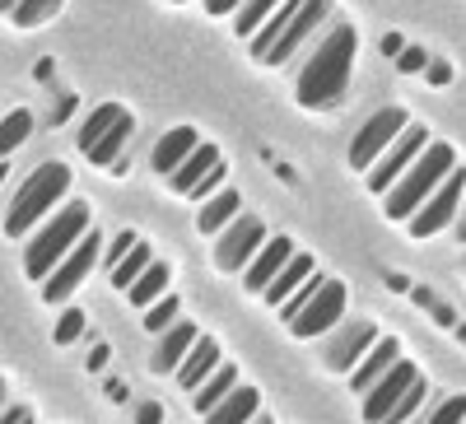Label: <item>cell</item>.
Masks as SVG:
<instances>
[{
	"mask_svg": "<svg viewBox=\"0 0 466 424\" xmlns=\"http://www.w3.org/2000/svg\"><path fill=\"white\" fill-rule=\"evenodd\" d=\"M89 228V206L85 201H70L43 234H37L33 243H28V252H24V271H28V280H47L52 276V266L80 243V234Z\"/></svg>",
	"mask_w": 466,
	"mask_h": 424,
	"instance_id": "277c9868",
	"label": "cell"
},
{
	"mask_svg": "<svg viewBox=\"0 0 466 424\" xmlns=\"http://www.w3.org/2000/svg\"><path fill=\"white\" fill-rule=\"evenodd\" d=\"M238 206H243V197H238V191H228V187L210 191V197H206V206H201V215H197L201 234H219V228H224L233 215H238Z\"/></svg>",
	"mask_w": 466,
	"mask_h": 424,
	"instance_id": "7402d4cb",
	"label": "cell"
},
{
	"mask_svg": "<svg viewBox=\"0 0 466 424\" xmlns=\"http://www.w3.org/2000/svg\"><path fill=\"white\" fill-rule=\"evenodd\" d=\"M294 247H289V238H266L261 247H257V261H248V276H243V285L252 289V294H261L270 280H276V271L285 266V257H289Z\"/></svg>",
	"mask_w": 466,
	"mask_h": 424,
	"instance_id": "e0dca14e",
	"label": "cell"
},
{
	"mask_svg": "<svg viewBox=\"0 0 466 424\" xmlns=\"http://www.w3.org/2000/svg\"><path fill=\"white\" fill-rule=\"evenodd\" d=\"M276 5H280V0H243V5L233 10V28H238L243 37H252V33L261 28V19L276 10Z\"/></svg>",
	"mask_w": 466,
	"mask_h": 424,
	"instance_id": "4316f807",
	"label": "cell"
},
{
	"mask_svg": "<svg viewBox=\"0 0 466 424\" xmlns=\"http://www.w3.org/2000/svg\"><path fill=\"white\" fill-rule=\"evenodd\" d=\"M136 238H140V234H131V228H122V234H116V238L107 243V252H103V261H107V271H112V266H116V261L127 257V247H131Z\"/></svg>",
	"mask_w": 466,
	"mask_h": 424,
	"instance_id": "e575fe53",
	"label": "cell"
},
{
	"mask_svg": "<svg viewBox=\"0 0 466 424\" xmlns=\"http://www.w3.org/2000/svg\"><path fill=\"white\" fill-rule=\"evenodd\" d=\"M355 47H360V37L350 24H336L327 37H322V47L308 56V66L299 70V80H294V98L299 107H313V112H327L345 98L350 89V70H355Z\"/></svg>",
	"mask_w": 466,
	"mask_h": 424,
	"instance_id": "6da1fadb",
	"label": "cell"
},
{
	"mask_svg": "<svg viewBox=\"0 0 466 424\" xmlns=\"http://www.w3.org/2000/svg\"><path fill=\"white\" fill-rule=\"evenodd\" d=\"M56 10H61V0H19L10 15H15L19 28H37V24H47Z\"/></svg>",
	"mask_w": 466,
	"mask_h": 424,
	"instance_id": "f546056e",
	"label": "cell"
},
{
	"mask_svg": "<svg viewBox=\"0 0 466 424\" xmlns=\"http://www.w3.org/2000/svg\"><path fill=\"white\" fill-rule=\"evenodd\" d=\"M177 5H187V0H177Z\"/></svg>",
	"mask_w": 466,
	"mask_h": 424,
	"instance_id": "f6af8a7d",
	"label": "cell"
},
{
	"mask_svg": "<svg viewBox=\"0 0 466 424\" xmlns=\"http://www.w3.org/2000/svg\"><path fill=\"white\" fill-rule=\"evenodd\" d=\"M457 336H461V340H466V327H457Z\"/></svg>",
	"mask_w": 466,
	"mask_h": 424,
	"instance_id": "7bdbcfd3",
	"label": "cell"
},
{
	"mask_svg": "<svg viewBox=\"0 0 466 424\" xmlns=\"http://www.w3.org/2000/svg\"><path fill=\"white\" fill-rule=\"evenodd\" d=\"M266 243V228L261 219L252 215H233L224 228H219V243H215V261L219 271H243V266L257 257V247Z\"/></svg>",
	"mask_w": 466,
	"mask_h": 424,
	"instance_id": "9c48e42d",
	"label": "cell"
},
{
	"mask_svg": "<svg viewBox=\"0 0 466 424\" xmlns=\"http://www.w3.org/2000/svg\"><path fill=\"white\" fill-rule=\"evenodd\" d=\"M215 364H219V345H215L210 336H197V345H191V350L182 355V364H177L173 373H177L182 388H201L206 373H210Z\"/></svg>",
	"mask_w": 466,
	"mask_h": 424,
	"instance_id": "d6986e66",
	"label": "cell"
},
{
	"mask_svg": "<svg viewBox=\"0 0 466 424\" xmlns=\"http://www.w3.org/2000/svg\"><path fill=\"white\" fill-rule=\"evenodd\" d=\"M0 182H5V164H0Z\"/></svg>",
	"mask_w": 466,
	"mask_h": 424,
	"instance_id": "ee69618b",
	"label": "cell"
},
{
	"mask_svg": "<svg viewBox=\"0 0 466 424\" xmlns=\"http://www.w3.org/2000/svg\"><path fill=\"white\" fill-rule=\"evenodd\" d=\"M219 187H224V159H219V164H215V168H210V173H206V177H201L197 187H191L187 197H197V201H206L210 191H219Z\"/></svg>",
	"mask_w": 466,
	"mask_h": 424,
	"instance_id": "836d02e7",
	"label": "cell"
},
{
	"mask_svg": "<svg viewBox=\"0 0 466 424\" xmlns=\"http://www.w3.org/2000/svg\"><path fill=\"white\" fill-rule=\"evenodd\" d=\"M66 191H70V168L66 164H37L28 173V182L19 187L10 215H5V234L24 238L28 228H37V219H43L56 201H66Z\"/></svg>",
	"mask_w": 466,
	"mask_h": 424,
	"instance_id": "3957f363",
	"label": "cell"
},
{
	"mask_svg": "<svg viewBox=\"0 0 466 424\" xmlns=\"http://www.w3.org/2000/svg\"><path fill=\"white\" fill-rule=\"evenodd\" d=\"M80 149L89 154V159L98 168H116V159H122V145L131 140V112L116 107V103H103L89 112V122L80 126Z\"/></svg>",
	"mask_w": 466,
	"mask_h": 424,
	"instance_id": "5b68a950",
	"label": "cell"
},
{
	"mask_svg": "<svg viewBox=\"0 0 466 424\" xmlns=\"http://www.w3.org/2000/svg\"><path fill=\"white\" fill-rule=\"evenodd\" d=\"M434 424H452V419H466V397H452V401H443L434 415H430Z\"/></svg>",
	"mask_w": 466,
	"mask_h": 424,
	"instance_id": "d590c367",
	"label": "cell"
},
{
	"mask_svg": "<svg viewBox=\"0 0 466 424\" xmlns=\"http://www.w3.org/2000/svg\"><path fill=\"white\" fill-rule=\"evenodd\" d=\"M397 66H401L406 75H424V66H430V52H424V47H401V52H397Z\"/></svg>",
	"mask_w": 466,
	"mask_h": 424,
	"instance_id": "d6a6232c",
	"label": "cell"
},
{
	"mask_svg": "<svg viewBox=\"0 0 466 424\" xmlns=\"http://www.w3.org/2000/svg\"><path fill=\"white\" fill-rule=\"evenodd\" d=\"M177 313H182V303H177L173 294H159V298L149 303V313H145V331H149V336H159L164 327L177 322Z\"/></svg>",
	"mask_w": 466,
	"mask_h": 424,
	"instance_id": "f1b7e54d",
	"label": "cell"
},
{
	"mask_svg": "<svg viewBox=\"0 0 466 424\" xmlns=\"http://www.w3.org/2000/svg\"><path fill=\"white\" fill-rule=\"evenodd\" d=\"M397 359H401V345H397V340H373L369 350H364V359L350 368V388H355V392H369L373 382H378L387 368H392Z\"/></svg>",
	"mask_w": 466,
	"mask_h": 424,
	"instance_id": "2e32d148",
	"label": "cell"
},
{
	"mask_svg": "<svg viewBox=\"0 0 466 424\" xmlns=\"http://www.w3.org/2000/svg\"><path fill=\"white\" fill-rule=\"evenodd\" d=\"M98 252H103V243H98V234H80V243H75L56 266H52V276L43 280V298L47 303H66L70 294H75V285H80L89 271H94V261H98Z\"/></svg>",
	"mask_w": 466,
	"mask_h": 424,
	"instance_id": "8992f818",
	"label": "cell"
},
{
	"mask_svg": "<svg viewBox=\"0 0 466 424\" xmlns=\"http://www.w3.org/2000/svg\"><path fill=\"white\" fill-rule=\"evenodd\" d=\"M378 340V331L369 327V322H350L345 331H340V340L327 350V368H336V373H350L360 359H364V350Z\"/></svg>",
	"mask_w": 466,
	"mask_h": 424,
	"instance_id": "9a60e30c",
	"label": "cell"
},
{
	"mask_svg": "<svg viewBox=\"0 0 466 424\" xmlns=\"http://www.w3.org/2000/svg\"><path fill=\"white\" fill-rule=\"evenodd\" d=\"M340 313H345V285L340 280H322V289L308 298L294 318H285V327L294 336H322V331H331L340 322Z\"/></svg>",
	"mask_w": 466,
	"mask_h": 424,
	"instance_id": "30bf717a",
	"label": "cell"
},
{
	"mask_svg": "<svg viewBox=\"0 0 466 424\" xmlns=\"http://www.w3.org/2000/svg\"><path fill=\"white\" fill-rule=\"evenodd\" d=\"M159 294H168V266H164V261H149L145 271L127 285V298H131L136 308H149Z\"/></svg>",
	"mask_w": 466,
	"mask_h": 424,
	"instance_id": "cb8c5ba5",
	"label": "cell"
},
{
	"mask_svg": "<svg viewBox=\"0 0 466 424\" xmlns=\"http://www.w3.org/2000/svg\"><path fill=\"white\" fill-rule=\"evenodd\" d=\"M28 415H33L28 406H10V410H0V424H24Z\"/></svg>",
	"mask_w": 466,
	"mask_h": 424,
	"instance_id": "74e56055",
	"label": "cell"
},
{
	"mask_svg": "<svg viewBox=\"0 0 466 424\" xmlns=\"http://www.w3.org/2000/svg\"><path fill=\"white\" fill-rule=\"evenodd\" d=\"M197 336H201V331L191 327L187 318H177L173 327H164V331H159V350L149 355V368H154V373H173V368L182 364V355L197 345Z\"/></svg>",
	"mask_w": 466,
	"mask_h": 424,
	"instance_id": "5bb4252c",
	"label": "cell"
},
{
	"mask_svg": "<svg viewBox=\"0 0 466 424\" xmlns=\"http://www.w3.org/2000/svg\"><path fill=\"white\" fill-rule=\"evenodd\" d=\"M452 164H457V154H452L448 145H434V140L424 145V149L415 154L410 173H401L392 187L382 191V197H387V219H410V215L420 210V201L448 177Z\"/></svg>",
	"mask_w": 466,
	"mask_h": 424,
	"instance_id": "7a4b0ae2",
	"label": "cell"
},
{
	"mask_svg": "<svg viewBox=\"0 0 466 424\" xmlns=\"http://www.w3.org/2000/svg\"><path fill=\"white\" fill-rule=\"evenodd\" d=\"M327 15H331V0H303V5H299V15L289 19V28L276 37V43H270V52H266L261 61H266V66H285V61H289V56L303 47V37L313 33V28L327 19Z\"/></svg>",
	"mask_w": 466,
	"mask_h": 424,
	"instance_id": "7c38bea8",
	"label": "cell"
},
{
	"mask_svg": "<svg viewBox=\"0 0 466 424\" xmlns=\"http://www.w3.org/2000/svg\"><path fill=\"white\" fill-rule=\"evenodd\" d=\"M19 5V0H0V10H15Z\"/></svg>",
	"mask_w": 466,
	"mask_h": 424,
	"instance_id": "60d3db41",
	"label": "cell"
},
{
	"mask_svg": "<svg viewBox=\"0 0 466 424\" xmlns=\"http://www.w3.org/2000/svg\"><path fill=\"white\" fill-rule=\"evenodd\" d=\"M461 191H466V173H461V168H448V177H443L430 197L420 201V210L410 215V234H415V238H434L439 228H448L452 215H457Z\"/></svg>",
	"mask_w": 466,
	"mask_h": 424,
	"instance_id": "52a82bcc",
	"label": "cell"
},
{
	"mask_svg": "<svg viewBox=\"0 0 466 424\" xmlns=\"http://www.w3.org/2000/svg\"><path fill=\"white\" fill-rule=\"evenodd\" d=\"M424 80H430L434 89L452 85V66H448V61H439V56H430V66H424Z\"/></svg>",
	"mask_w": 466,
	"mask_h": 424,
	"instance_id": "8d00e7d4",
	"label": "cell"
},
{
	"mask_svg": "<svg viewBox=\"0 0 466 424\" xmlns=\"http://www.w3.org/2000/svg\"><path fill=\"white\" fill-rule=\"evenodd\" d=\"M0 397H5V378H0Z\"/></svg>",
	"mask_w": 466,
	"mask_h": 424,
	"instance_id": "b9f144b4",
	"label": "cell"
},
{
	"mask_svg": "<svg viewBox=\"0 0 466 424\" xmlns=\"http://www.w3.org/2000/svg\"><path fill=\"white\" fill-rule=\"evenodd\" d=\"M401 126H406V112H401V107H382V112H373V117L360 126L355 145H350V164H355L360 173H369L378 154L401 136Z\"/></svg>",
	"mask_w": 466,
	"mask_h": 424,
	"instance_id": "8fae6325",
	"label": "cell"
},
{
	"mask_svg": "<svg viewBox=\"0 0 466 424\" xmlns=\"http://www.w3.org/2000/svg\"><path fill=\"white\" fill-rule=\"evenodd\" d=\"M149 261H154V257H149V247H145V243L136 238V243L127 247V257L116 261V266H112L107 276H112V285H116V289H127V285H131V280H136V276L145 271V266H149Z\"/></svg>",
	"mask_w": 466,
	"mask_h": 424,
	"instance_id": "484cf974",
	"label": "cell"
},
{
	"mask_svg": "<svg viewBox=\"0 0 466 424\" xmlns=\"http://www.w3.org/2000/svg\"><path fill=\"white\" fill-rule=\"evenodd\" d=\"M420 401H424V382L415 378V382H410V388H406V397H401V401L392 406V415H387V419H410V415L420 410Z\"/></svg>",
	"mask_w": 466,
	"mask_h": 424,
	"instance_id": "1f68e13d",
	"label": "cell"
},
{
	"mask_svg": "<svg viewBox=\"0 0 466 424\" xmlns=\"http://www.w3.org/2000/svg\"><path fill=\"white\" fill-rule=\"evenodd\" d=\"M420 373L410 368V364H392V368H387L378 382H373V388L364 392V419H387V415H392V406L406 397V388H410V382H415Z\"/></svg>",
	"mask_w": 466,
	"mask_h": 424,
	"instance_id": "4fadbf2b",
	"label": "cell"
},
{
	"mask_svg": "<svg viewBox=\"0 0 466 424\" xmlns=\"http://www.w3.org/2000/svg\"><path fill=\"white\" fill-rule=\"evenodd\" d=\"M424 145H430V131L415 126V122H406V126H401V136H397V140L387 145V149L378 154V159H373V168H369V187H373V191H387V187H392V182L415 164V154H420Z\"/></svg>",
	"mask_w": 466,
	"mask_h": 424,
	"instance_id": "ba28073f",
	"label": "cell"
},
{
	"mask_svg": "<svg viewBox=\"0 0 466 424\" xmlns=\"http://www.w3.org/2000/svg\"><path fill=\"white\" fill-rule=\"evenodd\" d=\"M215 164H219V149H215V145H197V149H191L187 159H182V164L168 173V187L177 191V197H187V191L197 187V182H201V177H206Z\"/></svg>",
	"mask_w": 466,
	"mask_h": 424,
	"instance_id": "ffe728a7",
	"label": "cell"
},
{
	"mask_svg": "<svg viewBox=\"0 0 466 424\" xmlns=\"http://www.w3.org/2000/svg\"><path fill=\"white\" fill-rule=\"evenodd\" d=\"M233 382H238V368L219 359V364H215V368L206 373V382L197 388V410H201V415H210V406H215V401H219V397H224V392L233 388Z\"/></svg>",
	"mask_w": 466,
	"mask_h": 424,
	"instance_id": "d4e9b609",
	"label": "cell"
},
{
	"mask_svg": "<svg viewBox=\"0 0 466 424\" xmlns=\"http://www.w3.org/2000/svg\"><path fill=\"white\" fill-rule=\"evenodd\" d=\"M257 406H261V401H257V392H252V388H238V382H233V388H228V392L210 406V415H206V419H215V424L252 419V415H257Z\"/></svg>",
	"mask_w": 466,
	"mask_h": 424,
	"instance_id": "603a6c76",
	"label": "cell"
},
{
	"mask_svg": "<svg viewBox=\"0 0 466 424\" xmlns=\"http://www.w3.org/2000/svg\"><path fill=\"white\" fill-rule=\"evenodd\" d=\"M136 415H140V419H145V424H149V419H159V415H164V410H159V406H154V401H149V406H140V410H136Z\"/></svg>",
	"mask_w": 466,
	"mask_h": 424,
	"instance_id": "ab89813d",
	"label": "cell"
},
{
	"mask_svg": "<svg viewBox=\"0 0 466 424\" xmlns=\"http://www.w3.org/2000/svg\"><path fill=\"white\" fill-rule=\"evenodd\" d=\"M238 5H243V0H206V10H210V15H233Z\"/></svg>",
	"mask_w": 466,
	"mask_h": 424,
	"instance_id": "f35d334b",
	"label": "cell"
},
{
	"mask_svg": "<svg viewBox=\"0 0 466 424\" xmlns=\"http://www.w3.org/2000/svg\"><path fill=\"white\" fill-rule=\"evenodd\" d=\"M80 331H85V313H80V308H66L61 322H56V345H75Z\"/></svg>",
	"mask_w": 466,
	"mask_h": 424,
	"instance_id": "4dcf8cb0",
	"label": "cell"
},
{
	"mask_svg": "<svg viewBox=\"0 0 466 424\" xmlns=\"http://www.w3.org/2000/svg\"><path fill=\"white\" fill-rule=\"evenodd\" d=\"M197 145H201V140H197V131H191V126H173L159 145H154V164H149V168L168 177V173H173V168H177V164L187 159V154L197 149Z\"/></svg>",
	"mask_w": 466,
	"mask_h": 424,
	"instance_id": "44dd1931",
	"label": "cell"
},
{
	"mask_svg": "<svg viewBox=\"0 0 466 424\" xmlns=\"http://www.w3.org/2000/svg\"><path fill=\"white\" fill-rule=\"evenodd\" d=\"M28 131H33V117H28V112H10V117L0 122V159H5V154H15V149L28 140Z\"/></svg>",
	"mask_w": 466,
	"mask_h": 424,
	"instance_id": "83f0119b",
	"label": "cell"
},
{
	"mask_svg": "<svg viewBox=\"0 0 466 424\" xmlns=\"http://www.w3.org/2000/svg\"><path fill=\"white\" fill-rule=\"evenodd\" d=\"M313 271H318V261L308 257V252H289V257H285V266L276 271V280H270V285H266L261 294H266L270 303L280 308V303H285V298H289V294H294V289H299V285L308 280V276H313Z\"/></svg>",
	"mask_w": 466,
	"mask_h": 424,
	"instance_id": "ac0fdd59",
	"label": "cell"
}]
</instances>
